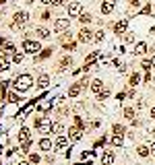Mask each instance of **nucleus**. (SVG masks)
<instances>
[{
    "instance_id": "1",
    "label": "nucleus",
    "mask_w": 155,
    "mask_h": 165,
    "mask_svg": "<svg viewBox=\"0 0 155 165\" xmlns=\"http://www.w3.org/2000/svg\"><path fill=\"white\" fill-rule=\"evenodd\" d=\"M31 85H33V77L27 74V72H25V74H19V77L12 79V89H15L17 93H25V91H29Z\"/></svg>"
},
{
    "instance_id": "2",
    "label": "nucleus",
    "mask_w": 155,
    "mask_h": 165,
    "mask_svg": "<svg viewBox=\"0 0 155 165\" xmlns=\"http://www.w3.org/2000/svg\"><path fill=\"white\" fill-rule=\"evenodd\" d=\"M41 43L37 39H23V54H31V56H37L41 52Z\"/></svg>"
},
{
    "instance_id": "3",
    "label": "nucleus",
    "mask_w": 155,
    "mask_h": 165,
    "mask_svg": "<svg viewBox=\"0 0 155 165\" xmlns=\"http://www.w3.org/2000/svg\"><path fill=\"white\" fill-rule=\"evenodd\" d=\"M27 21H29V15L25 12V10H17L15 12V17H12V23H10V29H21V27H25L27 25Z\"/></svg>"
},
{
    "instance_id": "4",
    "label": "nucleus",
    "mask_w": 155,
    "mask_h": 165,
    "mask_svg": "<svg viewBox=\"0 0 155 165\" xmlns=\"http://www.w3.org/2000/svg\"><path fill=\"white\" fill-rule=\"evenodd\" d=\"M93 35H95V33H93L91 29L81 27L79 33H77V41H79V43H91V41H93Z\"/></svg>"
},
{
    "instance_id": "5",
    "label": "nucleus",
    "mask_w": 155,
    "mask_h": 165,
    "mask_svg": "<svg viewBox=\"0 0 155 165\" xmlns=\"http://www.w3.org/2000/svg\"><path fill=\"white\" fill-rule=\"evenodd\" d=\"M54 149H56V151H66V149H71V138H68L66 134L56 136V140H54Z\"/></svg>"
},
{
    "instance_id": "6",
    "label": "nucleus",
    "mask_w": 155,
    "mask_h": 165,
    "mask_svg": "<svg viewBox=\"0 0 155 165\" xmlns=\"http://www.w3.org/2000/svg\"><path fill=\"white\" fill-rule=\"evenodd\" d=\"M99 161H101V165H112L114 161H116V151H112V149H104Z\"/></svg>"
},
{
    "instance_id": "7",
    "label": "nucleus",
    "mask_w": 155,
    "mask_h": 165,
    "mask_svg": "<svg viewBox=\"0 0 155 165\" xmlns=\"http://www.w3.org/2000/svg\"><path fill=\"white\" fill-rule=\"evenodd\" d=\"M71 29V19H56L54 21V31L56 33H66Z\"/></svg>"
},
{
    "instance_id": "8",
    "label": "nucleus",
    "mask_w": 155,
    "mask_h": 165,
    "mask_svg": "<svg viewBox=\"0 0 155 165\" xmlns=\"http://www.w3.org/2000/svg\"><path fill=\"white\" fill-rule=\"evenodd\" d=\"M114 33L116 35H126L128 33V19H118L114 23Z\"/></svg>"
},
{
    "instance_id": "9",
    "label": "nucleus",
    "mask_w": 155,
    "mask_h": 165,
    "mask_svg": "<svg viewBox=\"0 0 155 165\" xmlns=\"http://www.w3.org/2000/svg\"><path fill=\"white\" fill-rule=\"evenodd\" d=\"M66 10H68V17H79V15L83 12V6H81V2L73 0V2L66 4Z\"/></svg>"
},
{
    "instance_id": "10",
    "label": "nucleus",
    "mask_w": 155,
    "mask_h": 165,
    "mask_svg": "<svg viewBox=\"0 0 155 165\" xmlns=\"http://www.w3.org/2000/svg\"><path fill=\"white\" fill-rule=\"evenodd\" d=\"M83 134H85V130H81V128H77V126H71L66 136H68L73 142H77V140H81V138H83Z\"/></svg>"
},
{
    "instance_id": "11",
    "label": "nucleus",
    "mask_w": 155,
    "mask_h": 165,
    "mask_svg": "<svg viewBox=\"0 0 155 165\" xmlns=\"http://www.w3.org/2000/svg\"><path fill=\"white\" fill-rule=\"evenodd\" d=\"M31 140V128H27V126H21L19 128V145H23V142H29Z\"/></svg>"
},
{
    "instance_id": "12",
    "label": "nucleus",
    "mask_w": 155,
    "mask_h": 165,
    "mask_svg": "<svg viewBox=\"0 0 155 165\" xmlns=\"http://www.w3.org/2000/svg\"><path fill=\"white\" fill-rule=\"evenodd\" d=\"M101 15H110L114 8H116V0H101Z\"/></svg>"
},
{
    "instance_id": "13",
    "label": "nucleus",
    "mask_w": 155,
    "mask_h": 165,
    "mask_svg": "<svg viewBox=\"0 0 155 165\" xmlns=\"http://www.w3.org/2000/svg\"><path fill=\"white\" fill-rule=\"evenodd\" d=\"M50 82H52L50 74H48V72H41V74H39V79H37V89H41V91H43V89H48V87H50Z\"/></svg>"
},
{
    "instance_id": "14",
    "label": "nucleus",
    "mask_w": 155,
    "mask_h": 165,
    "mask_svg": "<svg viewBox=\"0 0 155 165\" xmlns=\"http://www.w3.org/2000/svg\"><path fill=\"white\" fill-rule=\"evenodd\" d=\"M37 149H39V151H43V153L52 151V138H48V136L39 138V142H37Z\"/></svg>"
},
{
    "instance_id": "15",
    "label": "nucleus",
    "mask_w": 155,
    "mask_h": 165,
    "mask_svg": "<svg viewBox=\"0 0 155 165\" xmlns=\"http://www.w3.org/2000/svg\"><path fill=\"white\" fill-rule=\"evenodd\" d=\"M134 151H137V155H139L141 159H147V157H151V147H147V145H139Z\"/></svg>"
},
{
    "instance_id": "16",
    "label": "nucleus",
    "mask_w": 155,
    "mask_h": 165,
    "mask_svg": "<svg viewBox=\"0 0 155 165\" xmlns=\"http://www.w3.org/2000/svg\"><path fill=\"white\" fill-rule=\"evenodd\" d=\"M104 87H106V85H104V81H101V79H93V81H91V85H89V89H91L95 95H99Z\"/></svg>"
},
{
    "instance_id": "17",
    "label": "nucleus",
    "mask_w": 155,
    "mask_h": 165,
    "mask_svg": "<svg viewBox=\"0 0 155 165\" xmlns=\"http://www.w3.org/2000/svg\"><path fill=\"white\" fill-rule=\"evenodd\" d=\"M122 116H124V118H126L128 122H132V120L137 118V110H134L132 105H126V107L122 110Z\"/></svg>"
},
{
    "instance_id": "18",
    "label": "nucleus",
    "mask_w": 155,
    "mask_h": 165,
    "mask_svg": "<svg viewBox=\"0 0 155 165\" xmlns=\"http://www.w3.org/2000/svg\"><path fill=\"white\" fill-rule=\"evenodd\" d=\"M81 91H83V87H81L79 82H75V85H71V87H68L66 95H68L71 99H75V97H79V95H81Z\"/></svg>"
},
{
    "instance_id": "19",
    "label": "nucleus",
    "mask_w": 155,
    "mask_h": 165,
    "mask_svg": "<svg viewBox=\"0 0 155 165\" xmlns=\"http://www.w3.org/2000/svg\"><path fill=\"white\" fill-rule=\"evenodd\" d=\"M52 52H54V47H43V50L39 52L37 56H33V60H35V62H41V60L50 58V56H52Z\"/></svg>"
},
{
    "instance_id": "20",
    "label": "nucleus",
    "mask_w": 155,
    "mask_h": 165,
    "mask_svg": "<svg viewBox=\"0 0 155 165\" xmlns=\"http://www.w3.org/2000/svg\"><path fill=\"white\" fill-rule=\"evenodd\" d=\"M33 35H35L37 39H48V37H50L52 33H50V31H48L46 27H35V29H33Z\"/></svg>"
},
{
    "instance_id": "21",
    "label": "nucleus",
    "mask_w": 155,
    "mask_h": 165,
    "mask_svg": "<svg viewBox=\"0 0 155 165\" xmlns=\"http://www.w3.org/2000/svg\"><path fill=\"white\" fill-rule=\"evenodd\" d=\"M112 134L124 138V136H126V126H124V124H114V126H112Z\"/></svg>"
},
{
    "instance_id": "22",
    "label": "nucleus",
    "mask_w": 155,
    "mask_h": 165,
    "mask_svg": "<svg viewBox=\"0 0 155 165\" xmlns=\"http://www.w3.org/2000/svg\"><path fill=\"white\" fill-rule=\"evenodd\" d=\"M147 50H149V47H147V43H145V41H139V43L134 45V52H132V54H134V56H145V54H147Z\"/></svg>"
},
{
    "instance_id": "23",
    "label": "nucleus",
    "mask_w": 155,
    "mask_h": 165,
    "mask_svg": "<svg viewBox=\"0 0 155 165\" xmlns=\"http://www.w3.org/2000/svg\"><path fill=\"white\" fill-rule=\"evenodd\" d=\"M101 58V52H91L87 58H85V64H89V66H95V62Z\"/></svg>"
},
{
    "instance_id": "24",
    "label": "nucleus",
    "mask_w": 155,
    "mask_h": 165,
    "mask_svg": "<svg viewBox=\"0 0 155 165\" xmlns=\"http://www.w3.org/2000/svg\"><path fill=\"white\" fill-rule=\"evenodd\" d=\"M139 82H141V74H139V72H132V74L128 77V87H130V89H134Z\"/></svg>"
},
{
    "instance_id": "25",
    "label": "nucleus",
    "mask_w": 155,
    "mask_h": 165,
    "mask_svg": "<svg viewBox=\"0 0 155 165\" xmlns=\"http://www.w3.org/2000/svg\"><path fill=\"white\" fill-rule=\"evenodd\" d=\"M110 95H112V89H110V85H106V87L101 89V93L97 95V101H106Z\"/></svg>"
},
{
    "instance_id": "26",
    "label": "nucleus",
    "mask_w": 155,
    "mask_h": 165,
    "mask_svg": "<svg viewBox=\"0 0 155 165\" xmlns=\"http://www.w3.org/2000/svg\"><path fill=\"white\" fill-rule=\"evenodd\" d=\"M71 64H73V58H71V56H64V58L60 60V64H58V70H66Z\"/></svg>"
},
{
    "instance_id": "27",
    "label": "nucleus",
    "mask_w": 155,
    "mask_h": 165,
    "mask_svg": "<svg viewBox=\"0 0 155 165\" xmlns=\"http://www.w3.org/2000/svg\"><path fill=\"white\" fill-rule=\"evenodd\" d=\"M35 107H37L39 112H50V110L54 107V103H52V99H48V101H43V103H37Z\"/></svg>"
},
{
    "instance_id": "28",
    "label": "nucleus",
    "mask_w": 155,
    "mask_h": 165,
    "mask_svg": "<svg viewBox=\"0 0 155 165\" xmlns=\"http://www.w3.org/2000/svg\"><path fill=\"white\" fill-rule=\"evenodd\" d=\"M52 132H54V134H58V136H60V134H62V132H64V124L60 122V120H58V122H52Z\"/></svg>"
},
{
    "instance_id": "29",
    "label": "nucleus",
    "mask_w": 155,
    "mask_h": 165,
    "mask_svg": "<svg viewBox=\"0 0 155 165\" xmlns=\"http://www.w3.org/2000/svg\"><path fill=\"white\" fill-rule=\"evenodd\" d=\"M91 21H93V17H91L89 12H81V15H79V23H81V25H89Z\"/></svg>"
},
{
    "instance_id": "30",
    "label": "nucleus",
    "mask_w": 155,
    "mask_h": 165,
    "mask_svg": "<svg viewBox=\"0 0 155 165\" xmlns=\"http://www.w3.org/2000/svg\"><path fill=\"white\" fill-rule=\"evenodd\" d=\"M8 66H10V64H8V58L0 56V74H2V72H6V70H8Z\"/></svg>"
},
{
    "instance_id": "31",
    "label": "nucleus",
    "mask_w": 155,
    "mask_h": 165,
    "mask_svg": "<svg viewBox=\"0 0 155 165\" xmlns=\"http://www.w3.org/2000/svg\"><path fill=\"white\" fill-rule=\"evenodd\" d=\"M75 126L81 128V130H87V124H85V120H83V116H75Z\"/></svg>"
},
{
    "instance_id": "32",
    "label": "nucleus",
    "mask_w": 155,
    "mask_h": 165,
    "mask_svg": "<svg viewBox=\"0 0 155 165\" xmlns=\"http://www.w3.org/2000/svg\"><path fill=\"white\" fill-rule=\"evenodd\" d=\"M8 99H10L12 103H21V101H23V97H21V93H17V91H12V93L8 95Z\"/></svg>"
},
{
    "instance_id": "33",
    "label": "nucleus",
    "mask_w": 155,
    "mask_h": 165,
    "mask_svg": "<svg viewBox=\"0 0 155 165\" xmlns=\"http://www.w3.org/2000/svg\"><path fill=\"white\" fill-rule=\"evenodd\" d=\"M106 142H108V136H99V138H97V140L93 142V149H101V147H104Z\"/></svg>"
},
{
    "instance_id": "34",
    "label": "nucleus",
    "mask_w": 155,
    "mask_h": 165,
    "mask_svg": "<svg viewBox=\"0 0 155 165\" xmlns=\"http://www.w3.org/2000/svg\"><path fill=\"white\" fill-rule=\"evenodd\" d=\"M104 39H106V33H104V29H99V31H95V35H93V41H97V43H101Z\"/></svg>"
},
{
    "instance_id": "35",
    "label": "nucleus",
    "mask_w": 155,
    "mask_h": 165,
    "mask_svg": "<svg viewBox=\"0 0 155 165\" xmlns=\"http://www.w3.org/2000/svg\"><path fill=\"white\" fill-rule=\"evenodd\" d=\"M62 47H64L66 52H75V50H77V43H75V41H64Z\"/></svg>"
},
{
    "instance_id": "36",
    "label": "nucleus",
    "mask_w": 155,
    "mask_h": 165,
    "mask_svg": "<svg viewBox=\"0 0 155 165\" xmlns=\"http://www.w3.org/2000/svg\"><path fill=\"white\" fill-rule=\"evenodd\" d=\"M128 8L130 10H139L141 8V0H128Z\"/></svg>"
},
{
    "instance_id": "37",
    "label": "nucleus",
    "mask_w": 155,
    "mask_h": 165,
    "mask_svg": "<svg viewBox=\"0 0 155 165\" xmlns=\"http://www.w3.org/2000/svg\"><path fill=\"white\" fill-rule=\"evenodd\" d=\"M122 39H124V43H134V33L128 31L126 35H122Z\"/></svg>"
},
{
    "instance_id": "38",
    "label": "nucleus",
    "mask_w": 155,
    "mask_h": 165,
    "mask_svg": "<svg viewBox=\"0 0 155 165\" xmlns=\"http://www.w3.org/2000/svg\"><path fill=\"white\" fill-rule=\"evenodd\" d=\"M23 58H25V54H23V52H17V54L12 56V62H15V64H21Z\"/></svg>"
},
{
    "instance_id": "39",
    "label": "nucleus",
    "mask_w": 155,
    "mask_h": 165,
    "mask_svg": "<svg viewBox=\"0 0 155 165\" xmlns=\"http://www.w3.org/2000/svg\"><path fill=\"white\" fill-rule=\"evenodd\" d=\"M29 161H31V163H35V165H39V161H41V157H39L37 153H29Z\"/></svg>"
},
{
    "instance_id": "40",
    "label": "nucleus",
    "mask_w": 155,
    "mask_h": 165,
    "mask_svg": "<svg viewBox=\"0 0 155 165\" xmlns=\"http://www.w3.org/2000/svg\"><path fill=\"white\" fill-rule=\"evenodd\" d=\"M29 149H31V140H29V142H23V145H21V153H25V155H29V153H31Z\"/></svg>"
},
{
    "instance_id": "41",
    "label": "nucleus",
    "mask_w": 155,
    "mask_h": 165,
    "mask_svg": "<svg viewBox=\"0 0 155 165\" xmlns=\"http://www.w3.org/2000/svg\"><path fill=\"white\" fill-rule=\"evenodd\" d=\"M122 142H124V138H120V136H112V145H114V147H122Z\"/></svg>"
},
{
    "instance_id": "42",
    "label": "nucleus",
    "mask_w": 155,
    "mask_h": 165,
    "mask_svg": "<svg viewBox=\"0 0 155 165\" xmlns=\"http://www.w3.org/2000/svg\"><path fill=\"white\" fill-rule=\"evenodd\" d=\"M141 66H143V68H145V70H149V68H151V66H153V64H151V58H145V60H143V62H141Z\"/></svg>"
},
{
    "instance_id": "43",
    "label": "nucleus",
    "mask_w": 155,
    "mask_h": 165,
    "mask_svg": "<svg viewBox=\"0 0 155 165\" xmlns=\"http://www.w3.org/2000/svg\"><path fill=\"white\" fill-rule=\"evenodd\" d=\"M145 107H147L145 99H139V101H137V105H134V110H145Z\"/></svg>"
},
{
    "instance_id": "44",
    "label": "nucleus",
    "mask_w": 155,
    "mask_h": 165,
    "mask_svg": "<svg viewBox=\"0 0 155 165\" xmlns=\"http://www.w3.org/2000/svg\"><path fill=\"white\" fill-rule=\"evenodd\" d=\"M143 81H145V82H151V81H153V77H151V72H149V70L145 72V77H143Z\"/></svg>"
},
{
    "instance_id": "45",
    "label": "nucleus",
    "mask_w": 155,
    "mask_h": 165,
    "mask_svg": "<svg viewBox=\"0 0 155 165\" xmlns=\"http://www.w3.org/2000/svg\"><path fill=\"white\" fill-rule=\"evenodd\" d=\"M141 12H143V15H149V12H151V4H147V6H143V8H141Z\"/></svg>"
},
{
    "instance_id": "46",
    "label": "nucleus",
    "mask_w": 155,
    "mask_h": 165,
    "mask_svg": "<svg viewBox=\"0 0 155 165\" xmlns=\"http://www.w3.org/2000/svg\"><path fill=\"white\" fill-rule=\"evenodd\" d=\"M50 17H52V15H50L48 10H43V12H41V21H50Z\"/></svg>"
},
{
    "instance_id": "47",
    "label": "nucleus",
    "mask_w": 155,
    "mask_h": 165,
    "mask_svg": "<svg viewBox=\"0 0 155 165\" xmlns=\"http://www.w3.org/2000/svg\"><path fill=\"white\" fill-rule=\"evenodd\" d=\"M124 99H126V93H118V95H116V101H118V103H120V101H124Z\"/></svg>"
},
{
    "instance_id": "48",
    "label": "nucleus",
    "mask_w": 155,
    "mask_h": 165,
    "mask_svg": "<svg viewBox=\"0 0 155 165\" xmlns=\"http://www.w3.org/2000/svg\"><path fill=\"white\" fill-rule=\"evenodd\" d=\"M89 155H91V153H89V151H83V153H81V159H83V161H85V159H87V157H89Z\"/></svg>"
},
{
    "instance_id": "49",
    "label": "nucleus",
    "mask_w": 155,
    "mask_h": 165,
    "mask_svg": "<svg viewBox=\"0 0 155 165\" xmlns=\"http://www.w3.org/2000/svg\"><path fill=\"white\" fill-rule=\"evenodd\" d=\"M149 116H151V120H155V105L149 110Z\"/></svg>"
},
{
    "instance_id": "50",
    "label": "nucleus",
    "mask_w": 155,
    "mask_h": 165,
    "mask_svg": "<svg viewBox=\"0 0 155 165\" xmlns=\"http://www.w3.org/2000/svg\"><path fill=\"white\" fill-rule=\"evenodd\" d=\"M41 4H46V6H48V4H54V0H41Z\"/></svg>"
},
{
    "instance_id": "51",
    "label": "nucleus",
    "mask_w": 155,
    "mask_h": 165,
    "mask_svg": "<svg viewBox=\"0 0 155 165\" xmlns=\"http://www.w3.org/2000/svg\"><path fill=\"white\" fill-rule=\"evenodd\" d=\"M151 157H155V142L151 145Z\"/></svg>"
},
{
    "instance_id": "52",
    "label": "nucleus",
    "mask_w": 155,
    "mask_h": 165,
    "mask_svg": "<svg viewBox=\"0 0 155 165\" xmlns=\"http://www.w3.org/2000/svg\"><path fill=\"white\" fill-rule=\"evenodd\" d=\"M17 165H29V163H27V161H19Z\"/></svg>"
},
{
    "instance_id": "53",
    "label": "nucleus",
    "mask_w": 155,
    "mask_h": 165,
    "mask_svg": "<svg viewBox=\"0 0 155 165\" xmlns=\"http://www.w3.org/2000/svg\"><path fill=\"white\" fill-rule=\"evenodd\" d=\"M151 64H153V66H155V54H153V56H151Z\"/></svg>"
},
{
    "instance_id": "54",
    "label": "nucleus",
    "mask_w": 155,
    "mask_h": 165,
    "mask_svg": "<svg viewBox=\"0 0 155 165\" xmlns=\"http://www.w3.org/2000/svg\"><path fill=\"white\" fill-rule=\"evenodd\" d=\"M151 134H153V136H155V128H153V130H151Z\"/></svg>"
},
{
    "instance_id": "55",
    "label": "nucleus",
    "mask_w": 155,
    "mask_h": 165,
    "mask_svg": "<svg viewBox=\"0 0 155 165\" xmlns=\"http://www.w3.org/2000/svg\"><path fill=\"white\" fill-rule=\"evenodd\" d=\"M2 112H4V110H2V107H0V116H2Z\"/></svg>"
},
{
    "instance_id": "56",
    "label": "nucleus",
    "mask_w": 155,
    "mask_h": 165,
    "mask_svg": "<svg viewBox=\"0 0 155 165\" xmlns=\"http://www.w3.org/2000/svg\"><path fill=\"white\" fill-rule=\"evenodd\" d=\"M153 82H155V74H153Z\"/></svg>"
},
{
    "instance_id": "57",
    "label": "nucleus",
    "mask_w": 155,
    "mask_h": 165,
    "mask_svg": "<svg viewBox=\"0 0 155 165\" xmlns=\"http://www.w3.org/2000/svg\"><path fill=\"white\" fill-rule=\"evenodd\" d=\"M2 2H4V0H0V4H2Z\"/></svg>"
},
{
    "instance_id": "58",
    "label": "nucleus",
    "mask_w": 155,
    "mask_h": 165,
    "mask_svg": "<svg viewBox=\"0 0 155 165\" xmlns=\"http://www.w3.org/2000/svg\"><path fill=\"white\" fill-rule=\"evenodd\" d=\"M87 165H93V163H87Z\"/></svg>"
},
{
    "instance_id": "59",
    "label": "nucleus",
    "mask_w": 155,
    "mask_h": 165,
    "mask_svg": "<svg viewBox=\"0 0 155 165\" xmlns=\"http://www.w3.org/2000/svg\"><path fill=\"white\" fill-rule=\"evenodd\" d=\"M39 165H43V163H39Z\"/></svg>"
}]
</instances>
